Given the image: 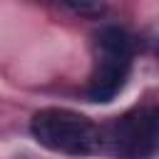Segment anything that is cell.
Listing matches in <instances>:
<instances>
[{"mask_svg":"<svg viewBox=\"0 0 159 159\" xmlns=\"http://www.w3.org/2000/svg\"><path fill=\"white\" fill-rule=\"evenodd\" d=\"M159 139V114L152 107H139L134 112L122 114L114 124L102 132V147L119 159H152L157 154Z\"/></svg>","mask_w":159,"mask_h":159,"instance_id":"3957f363","label":"cell"},{"mask_svg":"<svg viewBox=\"0 0 159 159\" xmlns=\"http://www.w3.org/2000/svg\"><path fill=\"white\" fill-rule=\"evenodd\" d=\"M30 132L35 142L55 154L65 157H92L102 152V129L72 109L47 107L32 114Z\"/></svg>","mask_w":159,"mask_h":159,"instance_id":"6da1fadb","label":"cell"},{"mask_svg":"<svg viewBox=\"0 0 159 159\" xmlns=\"http://www.w3.org/2000/svg\"><path fill=\"white\" fill-rule=\"evenodd\" d=\"M132 37L117 27H102L94 37V67L89 77L87 94L92 102H109L127 82L129 67H132Z\"/></svg>","mask_w":159,"mask_h":159,"instance_id":"7a4b0ae2","label":"cell"}]
</instances>
